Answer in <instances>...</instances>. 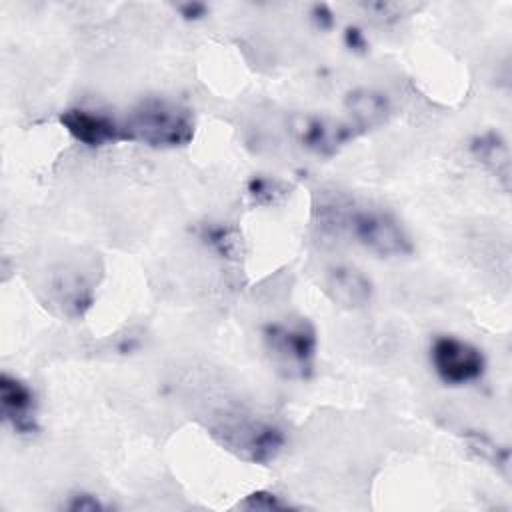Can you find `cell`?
Wrapping results in <instances>:
<instances>
[{"label":"cell","mask_w":512,"mask_h":512,"mask_svg":"<svg viewBox=\"0 0 512 512\" xmlns=\"http://www.w3.org/2000/svg\"><path fill=\"white\" fill-rule=\"evenodd\" d=\"M314 224L324 236L346 238L382 258L408 256L414 250L406 228L394 214L340 192L320 194L314 204Z\"/></svg>","instance_id":"cell-1"},{"label":"cell","mask_w":512,"mask_h":512,"mask_svg":"<svg viewBox=\"0 0 512 512\" xmlns=\"http://www.w3.org/2000/svg\"><path fill=\"white\" fill-rule=\"evenodd\" d=\"M122 130L128 142L150 148H180L194 138V116L176 102L146 98L122 120Z\"/></svg>","instance_id":"cell-2"},{"label":"cell","mask_w":512,"mask_h":512,"mask_svg":"<svg viewBox=\"0 0 512 512\" xmlns=\"http://www.w3.org/2000/svg\"><path fill=\"white\" fill-rule=\"evenodd\" d=\"M328 296L344 308H362L372 300V280L350 264H334L324 274Z\"/></svg>","instance_id":"cell-9"},{"label":"cell","mask_w":512,"mask_h":512,"mask_svg":"<svg viewBox=\"0 0 512 512\" xmlns=\"http://www.w3.org/2000/svg\"><path fill=\"white\" fill-rule=\"evenodd\" d=\"M178 12L184 20H200L208 14V6L202 2H186L178 6Z\"/></svg>","instance_id":"cell-18"},{"label":"cell","mask_w":512,"mask_h":512,"mask_svg":"<svg viewBox=\"0 0 512 512\" xmlns=\"http://www.w3.org/2000/svg\"><path fill=\"white\" fill-rule=\"evenodd\" d=\"M212 436L246 462L268 464L286 444L284 430L264 418L234 414L212 426Z\"/></svg>","instance_id":"cell-3"},{"label":"cell","mask_w":512,"mask_h":512,"mask_svg":"<svg viewBox=\"0 0 512 512\" xmlns=\"http://www.w3.org/2000/svg\"><path fill=\"white\" fill-rule=\"evenodd\" d=\"M238 508L272 512V510H292V508H298V506L292 504L290 500H284V498H282L280 494H276V492H270V490H256V492L248 494V496L238 504Z\"/></svg>","instance_id":"cell-13"},{"label":"cell","mask_w":512,"mask_h":512,"mask_svg":"<svg viewBox=\"0 0 512 512\" xmlns=\"http://www.w3.org/2000/svg\"><path fill=\"white\" fill-rule=\"evenodd\" d=\"M310 16L320 30H328L334 26V14L326 4H314L310 10Z\"/></svg>","instance_id":"cell-17"},{"label":"cell","mask_w":512,"mask_h":512,"mask_svg":"<svg viewBox=\"0 0 512 512\" xmlns=\"http://www.w3.org/2000/svg\"><path fill=\"white\" fill-rule=\"evenodd\" d=\"M472 156L502 184L504 190L510 188V150L506 140L494 132H482L470 140Z\"/></svg>","instance_id":"cell-11"},{"label":"cell","mask_w":512,"mask_h":512,"mask_svg":"<svg viewBox=\"0 0 512 512\" xmlns=\"http://www.w3.org/2000/svg\"><path fill=\"white\" fill-rule=\"evenodd\" d=\"M462 438L476 458L494 466L504 478L510 476V450L506 446L494 442L490 436L476 430H466Z\"/></svg>","instance_id":"cell-12"},{"label":"cell","mask_w":512,"mask_h":512,"mask_svg":"<svg viewBox=\"0 0 512 512\" xmlns=\"http://www.w3.org/2000/svg\"><path fill=\"white\" fill-rule=\"evenodd\" d=\"M108 506L90 492H74L68 496V500L62 504V510L68 512H104Z\"/></svg>","instance_id":"cell-15"},{"label":"cell","mask_w":512,"mask_h":512,"mask_svg":"<svg viewBox=\"0 0 512 512\" xmlns=\"http://www.w3.org/2000/svg\"><path fill=\"white\" fill-rule=\"evenodd\" d=\"M262 338L272 360L288 376H310L318 350V336L306 318L272 320L264 324Z\"/></svg>","instance_id":"cell-4"},{"label":"cell","mask_w":512,"mask_h":512,"mask_svg":"<svg viewBox=\"0 0 512 512\" xmlns=\"http://www.w3.org/2000/svg\"><path fill=\"white\" fill-rule=\"evenodd\" d=\"M430 364L446 386H466L484 376V352L458 336L438 334L430 344Z\"/></svg>","instance_id":"cell-5"},{"label":"cell","mask_w":512,"mask_h":512,"mask_svg":"<svg viewBox=\"0 0 512 512\" xmlns=\"http://www.w3.org/2000/svg\"><path fill=\"white\" fill-rule=\"evenodd\" d=\"M200 236L212 250H216L222 256H234L236 250H238V238L228 228H222V226H210L208 228V226H204Z\"/></svg>","instance_id":"cell-14"},{"label":"cell","mask_w":512,"mask_h":512,"mask_svg":"<svg viewBox=\"0 0 512 512\" xmlns=\"http://www.w3.org/2000/svg\"><path fill=\"white\" fill-rule=\"evenodd\" d=\"M290 134L304 150L318 156H334L362 132L350 120L344 122L318 114H294L290 118Z\"/></svg>","instance_id":"cell-6"},{"label":"cell","mask_w":512,"mask_h":512,"mask_svg":"<svg viewBox=\"0 0 512 512\" xmlns=\"http://www.w3.org/2000/svg\"><path fill=\"white\" fill-rule=\"evenodd\" d=\"M346 110L350 114V122L360 132H364L368 128L384 124L392 112V106L390 98L384 92L372 88H358L348 92Z\"/></svg>","instance_id":"cell-10"},{"label":"cell","mask_w":512,"mask_h":512,"mask_svg":"<svg viewBox=\"0 0 512 512\" xmlns=\"http://www.w3.org/2000/svg\"><path fill=\"white\" fill-rule=\"evenodd\" d=\"M38 402L28 382L2 372L0 376V414L16 434H34L38 430Z\"/></svg>","instance_id":"cell-7"},{"label":"cell","mask_w":512,"mask_h":512,"mask_svg":"<svg viewBox=\"0 0 512 512\" xmlns=\"http://www.w3.org/2000/svg\"><path fill=\"white\" fill-rule=\"evenodd\" d=\"M58 120L74 140H78L80 144H86L90 148H98V146H106V144L124 140L122 122L114 120L108 114L96 112V110L68 108L60 114Z\"/></svg>","instance_id":"cell-8"},{"label":"cell","mask_w":512,"mask_h":512,"mask_svg":"<svg viewBox=\"0 0 512 512\" xmlns=\"http://www.w3.org/2000/svg\"><path fill=\"white\" fill-rule=\"evenodd\" d=\"M344 44L348 50L356 52V54H364L368 50V40L364 36V32L358 26H346L344 28Z\"/></svg>","instance_id":"cell-16"}]
</instances>
